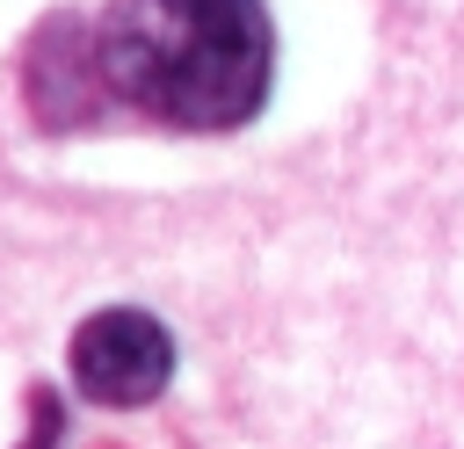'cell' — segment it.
Segmentation results:
<instances>
[{"label": "cell", "instance_id": "7a4b0ae2", "mask_svg": "<svg viewBox=\"0 0 464 449\" xmlns=\"http://www.w3.org/2000/svg\"><path fill=\"white\" fill-rule=\"evenodd\" d=\"M167 377H174V333L138 304H109L72 333V384L94 406H145L167 391Z\"/></svg>", "mask_w": 464, "mask_h": 449}, {"label": "cell", "instance_id": "6da1fadb", "mask_svg": "<svg viewBox=\"0 0 464 449\" xmlns=\"http://www.w3.org/2000/svg\"><path fill=\"white\" fill-rule=\"evenodd\" d=\"M72 72L123 116L218 138L261 116L276 29L261 0H109L80 36Z\"/></svg>", "mask_w": 464, "mask_h": 449}]
</instances>
